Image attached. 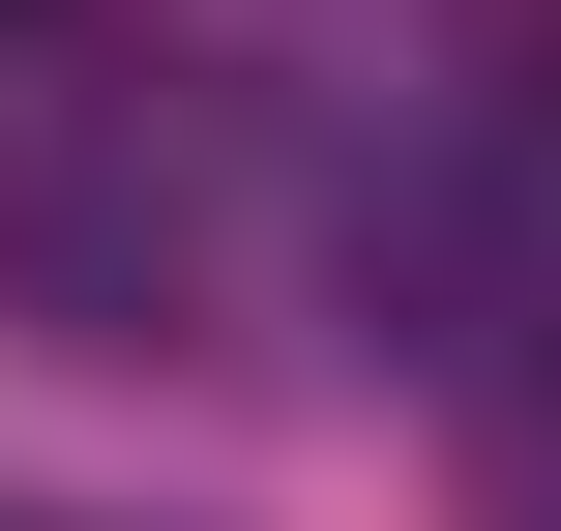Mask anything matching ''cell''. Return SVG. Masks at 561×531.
<instances>
[{
	"mask_svg": "<svg viewBox=\"0 0 561 531\" xmlns=\"http://www.w3.org/2000/svg\"><path fill=\"white\" fill-rule=\"evenodd\" d=\"M355 355H414V384H473V414H561V207L503 148L355 177Z\"/></svg>",
	"mask_w": 561,
	"mask_h": 531,
	"instance_id": "1",
	"label": "cell"
},
{
	"mask_svg": "<svg viewBox=\"0 0 561 531\" xmlns=\"http://www.w3.org/2000/svg\"><path fill=\"white\" fill-rule=\"evenodd\" d=\"M0 296H30L59 355H148V325H178V207H148V177H59V148H0Z\"/></svg>",
	"mask_w": 561,
	"mask_h": 531,
	"instance_id": "2",
	"label": "cell"
},
{
	"mask_svg": "<svg viewBox=\"0 0 561 531\" xmlns=\"http://www.w3.org/2000/svg\"><path fill=\"white\" fill-rule=\"evenodd\" d=\"M0 30H30V0H0Z\"/></svg>",
	"mask_w": 561,
	"mask_h": 531,
	"instance_id": "3",
	"label": "cell"
}]
</instances>
